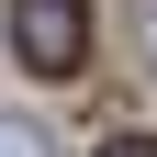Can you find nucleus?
Wrapping results in <instances>:
<instances>
[{"instance_id": "f257e3e1", "label": "nucleus", "mask_w": 157, "mask_h": 157, "mask_svg": "<svg viewBox=\"0 0 157 157\" xmlns=\"http://www.w3.org/2000/svg\"><path fill=\"white\" fill-rule=\"evenodd\" d=\"M11 56L34 78H78L90 67V0H11Z\"/></svg>"}, {"instance_id": "f03ea898", "label": "nucleus", "mask_w": 157, "mask_h": 157, "mask_svg": "<svg viewBox=\"0 0 157 157\" xmlns=\"http://www.w3.org/2000/svg\"><path fill=\"white\" fill-rule=\"evenodd\" d=\"M0 157H56V146H45V124H23V112H0Z\"/></svg>"}, {"instance_id": "7ed1b4c3", "label": "nucleus", "mask_w": 157, "mask_h": 157, "mask_svg": "<svg viewBox=\"0 0 157 157\" xmlns=\"http://www.w3.org/2000/svg\"><path fill=\"white\" fill-rule=\"evenodd\" d=\"M101 157H157V146H146V135H112V146H101Z\"/></svg>"}, {"instance_id": "20e7f679", "label": "nucleus", "mask_w": 157, "mask_h": 157, "mask_svg": "<svg viewBox=\"0 0 157 157\" xmlns=\"http://www.w3.org/2000/svg\"><path fill=\"white\" fill-rule=\"evenodd\" d=\"M146 67H157V0H146Z\"/></svg>"}]
</instances>
